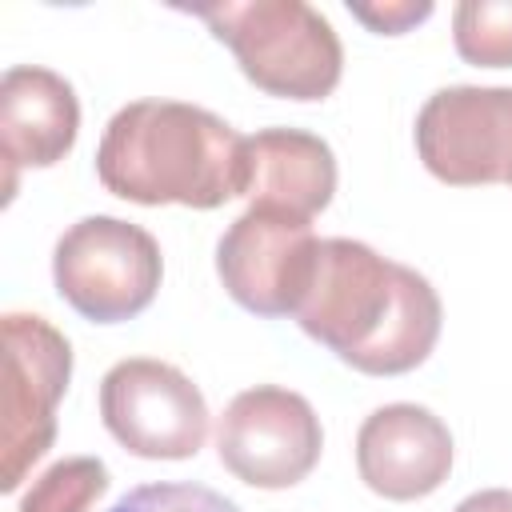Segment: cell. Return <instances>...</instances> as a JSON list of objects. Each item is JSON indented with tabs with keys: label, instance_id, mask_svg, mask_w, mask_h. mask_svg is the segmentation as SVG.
<instances>
[{
	"label": "cell",
	"instance_id": "cell-1",
	"mask_svg": "<svg viewBox=\"0 0 512 512\" xmlns=\"http://www.w3.org/2000/svg\"><path fill=\"white\" fill-rule=\"evenodd\" d=\"M292 316L356 372L400 376L428 360L444 312L416 268L380 256L364 240L328 236Z\"/></svg>",
	"mask_w": 512,
	"mask_h": 512
},
{
	"label": "cell",
	"instance_id": "cell-2",
	"mask_svg": "<svg viewBox=\"0 0 512 512\" xmlns=\"http://www.w3.org/2000/svg\"><path fill=\"white\" fill-rule=\"evenodd\" d=\"M244 140L208 108L132 100L100 136L96 176L112 196L132 204L220 208L244 196Z\"/></svg>",
	"mask_w": 512,
	"mask_h": 512
},
{
	"label": "cell",
	"instance_id": "cell-3",
	"mask_svg": "<svg viewBox=\"0 0 512 512\" xmlns=\"http://www.w3.org/2000/svg\"><path fill=\"white\" fill-rule=\"evenodd\" d=\"M188 12L236 52L240 72L268 96L324 100L340 84V36L304 0H220L192 4Z\"/></svg>",
	"mask_w": 512,
	"mask_h": 512
},
{
	"label": "cell",
	"instance_id": "cell-4",
	"mask_svg": "<svg viewBox=\"0 0 512 512\" xmlns=\"http://www.w3.org/2000/svg\"><path fill=\"white\" fill-rule=\"evenodd\" d=\"M160 244L120 216L76 220L52 252L56 292L92 324H120L144 312L160 288Z\"/></svg>",
	"mask_w": 512,
	"mask_h": 512
},
{
	"label": "cell",
	"instance_id": "cell-5",
	"mask_svg": "<svg viewBox=\"0 0 512 512\" xmlns=\"http://www.w3.org/2000/svg\"><path fill=\"white\" fill-rule=\"evenodd\" d=\"M72 376L68 340L44 320L28 312L4 316V472L0 488L16 492L24 472L52 448L56 436V404Z\"/></svg>",
	"mask_w": 512,
	"mask_h": 512
},
{
	"label": "cell",
	"instance_id": "cell-6",
	"mask_svg": "<svg viewBox=\"0 0 512 512\" xmlns=\"http://www.w3.org/2000/svg\"><path fill=\"white\" fill-rule=\"evenodd\" d=\"M104 428L144 460H188L204 448L208 404L200 388L172 364L132 356L100 380Z\"/></svg>",
	"mask_w": 512,
	"mask_h": 512
},
{
	"label": "cell",
	"instance_id": "cell-7",
	"mask_svg": "<svg viewBox=\"0 0 512 512\" xmlns=\"http://www.w3.org/2000/svg\"><path fill=\"white\" fill-rule=\"evenodd\" d=\"M324 448L320 416L312 404L276 384H256L232 396L216 424V452L220 464L252 484V488H292L300 484Z\"/></svg>",
	"mask_w": 512,
	"mask_h": 512
},
{
	"label": "cell",
	"instance_id": "cell-8",
	"mask_svg": "<svg viewBox=\"0 0 512 512\" xmlns=\"http://www.w3.org/2000/svg\"><path fill=\"white\" fill-rule=\"evenodd\" d=\"M416 152L444 184H512V88L432 92L416 116Z\"/></svg>",
	"mask_w": 512,
	"mask_h": 512
},
{
	"label": "cell",
	"instance_id": "cell-9",
	"mask_svg": "<svg viewBox=\"0 0 512 512\" xmlns=\"http://www.w3.org/2000/svg\"><path fill=\"white\" fill-rule=\"evenodd\" d=\"M316 248L320 240L308 220L248 204L216 244V272L240 308L256 316H292L312 280Z\"/></svg>",
	"mask_w": 512,
	"mask_h": 512
},
{
	"label": "cell",
	"instance_id": "cell-10",
	"mask_svg": "<svg viewBox=\"0 0 512 512\" xmlns=\"http://www.w3.org/2000/svg\"><path fill=\"white\" fill-rule=\"evenodd\" d=\"M360 480L384 500H420L452 472V432L424 404H384L356 432Z\"/></svg>",
	"mask_w": 512,
	"mask_h": 512
},
{
	"label": "cell",
	"instance_id": "cell-11",
	"mask_svg": "<svg viewBox=\"0 0 512 512\" xmlns=\"http://www.w3.org/2000/svg\"><path fill=\"white\" fill-rule=\"evenodd\" d=\"M80 104L72 84L36 64H16L0 80V148L8 160V188L16 168H52L76 144Z\"/></svg>",
	"mask_w": 512,
	"mask_h": 512
},
{
	"label": "cell",
	"instance_id": "cell-12",
	"mask_svg": "<svg viewBox=\"0 0 512 512\" xmlns=\"http://www.w3.org/2000/svg\"><path fill=\"white\" fill-rule=\"evenodd\" d=\"M336 156L304 128H260L244 140V196L312 220L332 204Z\"/></svg>",
	"mask_w": 512,
	"mask_h": 512
},
{
	"label": "cell",
	"instance_id": "cell-13",
	"mask_svg": "<svg viewBox=\"0 0 512 512\" xmlns=\"http://www.w3.org/2000/svg\"><path fill=\"white\" fill-rule=\"evenodd\" d=\"M104 492H108V468L96 456H68L44 468L28 484L16 512H88Z\"/></svg>",
	"mask_w": 512,
	"mask_h": 512
},
{
	"label": "cell",
	"instance_id": "cell-14",
	"mask_svg": "<svg viewBox=\"0 0 512 512\" xmlns=\"http://www.w3.org/2000/svg\"><path fill=\"white\" fill-rule=\"evenodd\" d=\"M452 40L468 64L512 68V0H464V4H456Z\"/></svg>",
	"mask_w": 512,
	"mask_h": 512
},
{
	"label": "cell",
	"instance_id": "cell-15",
	"mask_svg": "<svg viewBox=\"0 0 512 512\" xmlns=\"http://www.w3.org/2000/svg\"><path fill=\"white\" fill-rule=\"evenodd\" d=\"M108 512H240V508L204 484H140L124 492Z\"/></svg>",
	"mask_w": 512,
	"mask_h": 512
},
{
	"label": "cell",
	"instance_id": "cell-16",
	"mask_svg": "<svg viewBox=\"0 0 512 512\" xmlns=\"http://www.w3.org/2000/svg\"><path fill=\"white\" fill-rule=\"evenodd\" d=\"M348 12H352L356 20H364L368 28L384 32V36H396V32H404V28L420 24V20H428V16H432V4H428V0H420V4H412V0H392V4H348Z\"/></svg>",
	"mask_w": 512,
	"mask_h": 512
},
{
	"label": "cell",
	"instance_id": "cell-17",
	"mask_svg": "<svg viewBox=\"0 0 512 512\" xmlns=\"http://www.w3.org/2000/svg\"><path fill=\"white\" fill-rule=\"evenodd\" d=\"M452 512H512V488H484L464 496Z\"/></svg>",
	"mask_w": 512,
	"mask_h": 512
}]
</instances>
